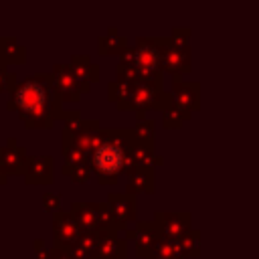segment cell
I'll return each mask as SVG.
<instances>
[{
  "label": "cell",
  "mask_w": 259,
  "mask_h": 259,
  "mask_svg": "<svg viewBox=\"0 0 259 259\" xmlns=\"http://www.w3.org/2000/svg\"><path fill=\"white\" fill-rule=\"evenodd\" d=\"M134 146L138 144L132 130H105L103 140L89 154L91 170L99 176L101 184H113L121 172H130V152Z\"/></svg>",
  "instance_id": "2"
},
{
  "label": "cell",
  "mask_w": 259,
  "mask_h": 259,
  "mask_svg": "<svg viewBox=\"0 0 259 259\" xmlns=\"http://www.w3.org/2000/svg\"><path fill=\"white\" fill-rule=\"evenodd\" d=\"M190 115L188 113H184L180 107H176L174 103H170L164 111H162V123H164V127H168V130H172V127H180L182 123H184V119H188Z\"/></svg>",
  "instance_id": "27"
},
{
  "label": "cell",
  "mask_w": 259,
  "mask_h": 259,
  "mask_svg": "<svg viewBox=\"0 0 259 259\" xmlns=\"http://www.w3.org/2000/svg\"><path fill=\"white\" fill-rule=\"evenodd\" d=\"M134 134V140L138 146H148V148H154V140H156V123L154 119L146 117V115H138L136 119V127L132 130Z\"/></svg>",
  "instance_id": "21"
},
{
  "label": "cell",
  "mask_w": 259,
  "mask_h": 259,
  "mask_svg": "<svg viewBox=\"0 0 259 259\" xmlns=\"http://www.w3.org/2000/svg\"><path fill=\"white\" fill-rule=\"evenodd\" d=\"M24 59H26V49L14 36H0V61L4 65L24 63Z\"/></svg>",
  "instance_id": "20"
},
{
  "label": "cell",
  "mask_w": 259,
  "mask_h": 259,
  "mask_svg": "<svg viewBox=\"0 0 259 259\" xmlns=\"http://www.w3.org/2000/svg\"><path fill=\"white\" fill-rule=\"evenodd\" d=\"M51 253H53V249H47L40 239L34 241V255H36V259H51Z\"/></svg>",
  "instance_id": "31"
},
{
  "label": "cell",
  "mask_w": 259,
  "mask_h": 259,
  "mask_svg": "<svg viewBox=\"0 0 259 259\" xmlns=\"http://www.w3.org/2000/svg\"><path fill=\"white\" fill-rule=\"evenodd\" d=\"M71 214L83 233H117L123 231L115 225L107 202H73Z\"/></svg>",
  "instance_id": "3"
},
{
  "label": "cell",
  "mask_w": 259,
  "mask_h": 259,
  "mask_svg": "<svg viewBox=\"0 0 259 259\" xmlns=\"http://www.w3.org/2000/svg\"><path fill=\"white\" fill-rule=\"evenodd\" d=\"M61 170H63V174H65V176H69L73 182H85V180H89V176L93 174V170H91V164H89V162H77V164L65 162Z\"/></svg>",
  "instance_id": "26"
},
{
  "label": "cell",
  "mask_w": 259,
  "mask_h": 259,
  "mask_svg": "<svg viewBox=\"0 0 259 259\" xmlns=\"http://www.w3.org/2000/svg\"><path fill=\"white\" fill-rule=\"evenodd\" d=\"M125 229L117 233H99L95 259H125Z\"/></svg>",
  "instance_id": "15"
},
{
  "label": "cell",
  "mask_w": 259,
  "mask_h": 259,
  "mask_svg": "<svg viewBox=\"0 0 259 259\" xmlns=\"http://www.w3.org/2000/svg\"><path fill=\"white\" fill-rule=\"evenodd\" d=\"M111 217L119 229H123L127 223L136 221V196L130 192H109L105 198Z\"/></svg>",
  "instance_id": "13"
},
{
  "label": "cell",
  "mask_w": 259,
  "mask_h": 259,
  "mask_svg": "<svg viewBox=\"0 0 259 259\" xmlns=\"http://www.w3.org/2000/svg\"><path fill=\"white\" fill-rule=\"evenodd\" d=\"M170 95H172V103L188 115L200 107V85L198 83H186L174 77Z\"/></svg>",
  "instance_id": "12"
},
{
  "label": "cell",
  "mask_w": 259,
  "mask_h": 259,
  "mask_svg": "<svg viewBox=\"0 0 259 259\" xmlns=\"http://www.w3.org/2000/svg\"><path fill=\"white\" fill-rule=\"evenodd\" d=\"M61 105L63 101L55 89L53 73H38L16 83L6 103V107L14 109L30 130L53 127L63 115Z\"/></svg>",
  "instance_id": "1"
},
{
  "label": "cell",
  "mask_w": 259,
  "mask_h": 259,
  "mask_svg": "<svg viewBox=\"0 0 259 259\" xmlns=\"http://www.w3.org/2000/svg\"><path fill=\"white\" fill-rule=\"evenodd\" d=\"M97 243L99 235L97 233H83L75 245H71L67 251L73 259H95L97 255Z\"/></svg>",
  "instance_id": "19"
},
{
  "label": "cell",
  "mask_w": 259,
  "mask_h": 259,
  "mask_svg": "<svg viewBox=\"0 0 259 259\" xmlns=\"http://www.w3.org/2000/svg\"><path fill=\"white\" fill-rule=\"evenodd\" d=\"M0 67H4V63H2V61H0Z\"/></svg>",
  "instance_id": "34"
},
{
  "label": "cell",
  "mask_w": 259,
  "mask_h": 259,
  "mask_svg": "<svg viewBox=\"0 0 259 259\" xmlns=\"http://www.w3.org/2000/svg\"><path fill=\"white\" fill-rule=\"evenodd\" d=\"M16 87V75L10 73L6 67H0V93L2 91H12Z\"/></svg>",
  "instance_id": "30"
},
{
  "label": "cell",
  "mask_w": 259,
  "mask_h": 259,
  "mask_svg": "<svg viewBox=\"0 0 259 259\" xmlns=\"http://www.w3.org/2000/svg\"><path fill=\"white\" fill-rule=\"evenodd\" d=\"M40 202H42V208L49 210V212L57 214L61 210V196H59V192H45Z\"/></svg>",
  "instance_id": "28"
},
{
  "label": "cell",
  "mask_w": 259,
  "mask_h": 259,
  "mask_svg": "<svg viewBox=\"0 0 259 259\" xmlns=\"http://www.w3.org/2000/svg\"><path fill=\"white\" fill-rule=\"evenodd\" d=\"M97 45H99V53L101 55H113V53L123 55L127 51V38L115 26H109L107 32L103 36H99Z\"/></svg>",
  "instance_id": "18"
},
{
  "label": "cell",
  "mask_w": 259,
  "mask_h": 259,
  "mask_svg": "<svg viewBox=\"0 0 259 259\" xmlns=\"http://www.w3.org/2000/svg\"><path fill=\"white\" fill-rule=\"evenodd\" d=\"M83 235L81 227L77 225V221L73 219L71 212H57L53 217V239H55V247L57 249H69L71 245H75L79 241V237Z\"/></svg>",
  "instance_id": "8"
},
{
  "label": "cell",
  "mask_w": 259,
  "mask_h": 259,
  "mask_svg": "<svg viewBox=\"0 0 259 259\" xmlns=\"http://www.w3.org/2000/svg\"><path fill=\"white\" fill-rule=\"evenodd\" d=\"M156 188V178H154V168H142V166H134L127 172V186L125 192L130 194H148L154 192Z\"/></svg>",
  "instance_id": "16"
},
{
  "label": "cell",
  "mask_w": 259,
  "mask_h": 259,
  "mask_svg": "<svg viewBox=\"0 0 259 259\" xmlns=\"http://www.w3.org/2000/svg\"><path fill=\"white\" fill-rule=\"evenodd\" d=\"M142 259H182V255L178 251V243L176 241L162 237Z\"/></svg>",
  "instance_id": "23"
},
{
  "label": "cell",
  "mask_w": 259,
  "mask_h": 259,
  "mask_svg": "<svg viewBox=\"0 0 259 259\" xmlns=\"http://www.w3.org/2000/svg\"><path fill=\"white\" fill-rule=\"evenodd\" d=\"M6 182V172H4V168H2V162H0V184H4Z\"/></svg>",
  "instance_id": "33"
},
{
  "label": "cell",
  "mask_w": 259,
  "mask_h": 259,
  "mask_svg": "<svg viewBox=\"0 0 259 259\" xmlns=\"http://www.w3.org/2000/svg\"><path fill=\"white\" fill-rule=\"evenodd\" d=\"M125 239L136 245V251L140 257H144L160 239V231L154 221H138L132 229H125Z\"/></svg>",
  "instance_id": "9"
},
{
  "label": "cell",
  "mask_w": 259,
  "mask_h": 259,
  "mask_svg": "<svg viewBox=\"0 0 259 259\" xmlns=\"http://www.w3.org/2000/svg\"><path fill=\"white\" fill-rule=\"evenodd\" d=\"M162 71L180 77L190 71V51L188 47H178L170 38H162Z\"/></svg>",
  "instance_id": "7"
},
{
  "label": "cell",
  "mask_w": 259,
  "mask_h": 259,
  "mask_svg": "<svg viewBox=\"0 0 259 259\" xmlns=\"http://www.w3.org/2000/svg\"><path fill=\"white\" fill-rule=\"evenodd\" d=\"M130 164H132V168H134V166L154 168V166L162 164V156L156 154L154 148H148V146H134L132 152H130ZM132 168H130V170H132Z\"/></svg>",
  "instance_id": "22"
},
{
  "label": "cell",
  "mask_w": 259,
  "mask_h": 259,
  "mask_svg": "<svg viewBox=\"0 0 259 259\" xmlns=\"http://www.w3.org/2000/svg\"><path fill=\"white\" fill-rule=\"evenodd\" d=\"M170 103H172V95L162 89V77H156V79L138 81L132 85L127 109H134L138 113L152 111V109L164 111Z\"/></svg>",
  "instance_id": "4"
},
{
  "label": "cell",
  "mask_w": 259,
  "mask_h": 259,
  "mask_svg": "<svg viewBox=\"0 0 259 259\" xmlns=\"http://www.w3.org/2000/svg\"><path fill=\"white\" fill-rule=\"evenodd\" d=\"M168 38H170V42H174V45H178V47H188L190 28H184V26H174Z\"/></svg>",
  "instance_id": "29"
},
{
  "label": "cell",
  "mask_w": 259,
  "mask_h": 259,
  "mask_svg": "<svg viewBox=\"0 0 259 259\" xmlns=\"http://www.w3.org/2000/svg\"><path fill=\"white\" fill-rule=\"evenodd\" d=\"M130 91H132V83H125V81H111V83L107 85V99H109L111 103H115L119 109H127Z\"/></svg>",
  "instance_id": "24"
},
{
  "label": "cell",
  "mask_w": 259,
  "mask_h": 259,
  "mask_svg": "<svg viewBox=\"0 0 259 259\" xmlns=\"http://www.w3.org/2000/svg\"><path fill=\"white\" fill-rule=\"evenodd\" d=\"M154 223L162 237L178 241L184 233L190 231V214L188 212H156Z\"/></svg>",
  "instance_id": "10"
},
{
  "label": "cell",
  "mask_w": 259,
  "mask_h": 259,
  "mask_svg": "<svg viewBox=\"0 0 259 259\" xmlns=\"http://www.w3.org/2000/svg\"><path fill=\"white\" fill-rule=\"evenodd\" d=\"M132 53L142 71V81L162 77V38L140 36L132 47Z\"/></svg>",
  "instance_id": "5"
},
{
  "label": "cell",
  "mask_w": 259,
  "mask_h": 259,
  "mask_svg": "<svg viewBox=\"0 0 259 259\" xmlns=\"http://www.w3.org/2000/svg\"><path fill=\"white\" fill-rule=\"evenodd\" d=\"M69 65H71V71L75 73V77L85 87H91V83H95L99 79V67L87 55H73Z\"/></svg>",
  "instance_id": "17"
},
{
  "label": "cell",
  "mask_w": 259,
  "mask_h": 259,
  "mask_svg": "<svg viewBox=\"0 0 259 259\" xmlns=\"http://www.w3.org/2000/svg\"><path fill=\"white\" fill-rule=\"evenodd\" d=\"M53 79H55V89L61 97V101H79L83 93L89 91V87H85L75 73L71 71V65L59 63L53 67Z\"/></svg>",
  "instance_id": "6"
},
{
  "label": "cell",
  "mask_w": 259,
  "mask_h": 259,
  "mask_svg": "<svg viewBox=\"0 0 259 259\" xmlns=\"http://www.w3.org/2000/svg\"><path fill=\"white\" fill-rule=\"evenodd\" d=\"M176 243H178V251H180L182 259L184 257H198L200 255V233L198 231L190 229Z\"/></svg>",
  "instance_id": "25"
},
{
  "label": "cell",
  "mask_w": 259,
  "mask_h": 259,
  "mask_svg": "<svg viewBox=\"0 0 259 259\" xmlns=\"http://www.w3.org/2000/svg\"><path fill=\"white\" fill-rule=\"evenodd\" d=\"M51 259H73V257L69 255V251H67V249H57V247H53Z\"/></svg>",
  "instance_id": "32"
},
{
  "label": "cell",
  "mask_w": 259,
  "mask_h": 259,
  "mask_svg": "<svg viewBox=\"0 0 259 259\" xmlns=\"http://www.w3.org/2000/svg\"><path fill=\"white\" fill-rule=\"evenodd\" d=\"M53 172L55 164L51 156H28V164L22 176L26 184H51Z\"/></svg>",
  "instance_id": "14"
},
{
  "label": "cell",
  "mask_w": 259,
  "mask_h": 259,
  "mask_svg": "<svg viewBox=\"0 0 259 259\" xmlns=\"http://www.w3.org/2000/svg\"><path fill=\"white\" fill-rule=\"evenodd\" d=\"M0 162H2V168L8 174L12 176H22L24 170H26V164H28V154L26 150L18 144L16 138H10L6 140V144L0 148Z\"/></svg>",
  "instance_id": "11"
}]
</instances>
